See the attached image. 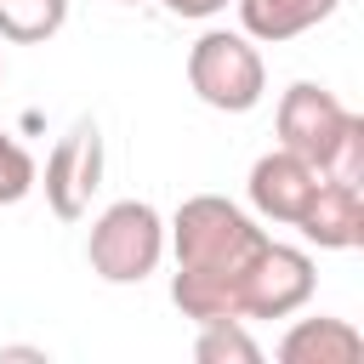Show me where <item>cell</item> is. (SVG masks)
I'll list each match as a JSON object with an SVG mask.
<instances>
[{
	"instance_id": "1",
	"label": "cell",
	"mask_w": 364,
	"mask_h": 364,
	"mask_svg": "<svg viewBox=\"0 0 364 364\" xmlns=\"http://www.w3.org/2000/svg\"><path fill=\"white\" fill-rule=\"evenodd\" d=\"M262 245H267V233L233 199H222V193L182 199L171 216V250H176L171 301L182 307V318H193V324L245 318V273Z\"/></svg>"
},
{
	"instance_id": "2",
	"label": "cell",
	"mask_w": 364,
	"mask_h": 364,
	"mask_svg": "<svg viewBox=\"0 0 364 364\" xmlns=\"http://www.w3.org/2000/svg\"><path fill=\"white\" fill-rule=\"evenodd\" d=\"M188 85L205 108H222V114H250L267 91V63L256 51V40L239 28H210L193 40L188 51Z\"/></svg>"
},
{
	"instance_id": "3",
	"label": "cell",
	"mask_w": 364,
	"mask_h": 364,
	"mask_svg": "<svg viewBox=\"0 0 364 364\" xmlns=\"http://www.w3.org/2000/svg\"><path fill=\"white\" fill-rule=\"evenodd\" d=\"M165 256V222L148 199H119L91 222L85 262L108 284H142Z\"/></svg>"
},
{
	"instance_id": "4",
	"label": "cell",
	"mask_w": 364,
	"mask_h": 364,
	"mask_svg": "<svg viewBox=\"0 0 364 364\" xmlns=\"http://www.w3.org/2000/svg\"><path fill=\"white\" fill-rule=\"evenodd\" d=\"M313 284H318L313 256L296 250V245L267 239L256 250L250 273H245V318H290L313 301Z\"/></svg>"
},
{
	"instance_id": "5",
	"label": "cell",
	"mask_w": 364,
	"mask_h": 364,
	"mask_svg": "<svg viewBox=\"0 0 364 364\" xmlns=\"http://www.w3.org/2000/svg\"><path fill=\"white\" fill-rule=\"evenodd\" d=\"M347 119H353V108L336 91H324L313 80H296L279 97V148H290V154H301L307 165L324 171V159H330L336 136L347 131Z\"/></svg>"
},
{
	"instance_id": "6",
	"label": "cell",
	"mask_w": 364,
	"mask_h": 364,
	"mask_svg": "<svg viewBox=\"0 0 364 364\" xmlns=\"http://www.w3.org/2000/svg\"><path fill=\"white\" fill-rule=\"evenodd\" d=\"M97 188H102V131H97V119H74L68 136L46 159V205L63 222H80L91 210Z\"/></svg>"
},
{
	"instance_id": "7",
	"label": "cell",
	"mask_w": 364,
	"mask_h": 364,
	"mask_svg": "<svg viewBox=\"0 0 364 364\" xmlns=\"http://www.w3.org/2000/svg\"><path fill=\"white\" fill-rule=\"evenodd\" d=\"M296 228H301V239L318 245V250H358V245H364V193H358V182L318 176V188H313V199L301 205Z\"/></svg>"
},
{
	"instance_id": "8",
	"label": "cell",
	"mask_w": 364,
	"mask_h": 364,
	"mask_svg": "<svg viewBox=\"0 0 364 364\" xmlns=\"http://www.w3.org/2000/svg\"><path fill=\"white\" fill-rule=\"evenodd\" d=\"M313 188H318V165H307V159L290 154V148H273V154H262V159L250 165V205H256L267 222L296 228V216H301V205L313 199Z\"/></svg>"
},
{
	"instance_id": "9",
	"label": "cell",
	"mask_w": 364,
	"mask_h": 364,
	"mask_svg": "<svg viewBox=\"0 0 364 364\" xmlns=\"http://www.w3.org/2000/svg\"><path fill=\"white\" fill-rule=\"evenodd\" d=\"M364 336L347 318H296L279 341V364H358Z\"/></svg>"
},
{
	"instance_id": "10",
	"label": "cell",
	"mask_w": 364,
	"mask_h": 364,
	"mask_svg": "<svg viewBox=\"0 0 364 364\" xmlns=\"http://www.w3.org/2000/svg\"><path fill=\"white\" fill-rule=\"evenodd\" d=\"M233 6H239V28L250 40L279 46V40H296V34L318 28L324 17H336L341 0H233Z\"/></svg>"
},
{
	"instance_id": "11",
	"label": "cell",
	"mask_w": 364,
	"mask_h": 364,
	"mask_svg": "<svg viewBox=\"0 0 364 364\" xmlns=\"http://www.w3.org/2000/svg\"><path fill=\"white\" fill-rule=\"evenodd\" d=\"M68 23V0H0V40L40 46Z\"/></svg>"
},
{
	"instance_id": "12",
	"label": "cell",
	"mask_w": 364,
	"mask_h": 364,
	"mask_svg": "<svg viewBox=\"0 0 364 364\" xmlns=\"http://www.w3.org/2000/svg\"><path fill=\"white\" fill-rule=\"evenodd\" d=\"M193 358H199V364H256L262 347H256V336L245 330V318H210V324H199Z\"/></svg>"
},
{
	"instance_id": "13",
	"label": "cell",
	"mask_w": 364,
	"mask_h": 364,
	"mask_svg": "<svg viewBox=\"0 0 364 364\" xmlns=\"http://www.w3.org/2000/svg\"><path fill=\"white\" fill-rule=\"evenodd\" d=\"M28 188H34V159H28V148H23L11 131H0V205L28 199Z\"/></svg>"
},
{
	"instance_id": "14",
	"label": "cell",
	"mask_w": 364,
	"mask_h": 364,
	"mask_svg": "<svg viewBox=\"0 0 364 364\" xmlns=\"http://www.w3.org/2000/svg\"><path fill=\"white\" fill-rule=\"evenodd\" d=\"M318 176L364 182V114H353V119H347V131L336 136V148H330V159H324V171H318Z\"/></svg>"
},
{
	"instance_id": "15",
	"label": "cell",
	"mask_w": 364,
	"mask_h": 364,
	"mask_svg": "<svg viewBox=\"0 0 364 364\" xmlns=\"http://www.w3.org/2000/svg\"><path fill=\"white\" fill-rule=\"evenodd\" d=\"M228 0H165V11H176V17H216Z\"/></svg>"
},
{
	"instance_id": "16",
	"label": "cell",
	"mask_w": 364,
	"mask_h": 364,
	"mask_svg": "<svg viewBox=\"0 0 364 364\" xmlns=\"http://www.w3.org/2000/svg\"><path fill=\"white\" fill-rule=\"evenodd\" d=\"M0 358H34V364H46L40 347H0Z\"/></svg>"
},
{
	"instance_id": "17",
	"label": "cell",
	"mask_w": 364,
	"mask_h": 364,
	"mask_svg": "<svg viewBox=\"0 0 364 364\" xmlns=\"http://www.w3.org/2000/svg\"><path fill=\"white\" fill-rule=\"evenodd\" d=\"M125 6H142V0H125Z\"/></svg>"
}]
</instances>
